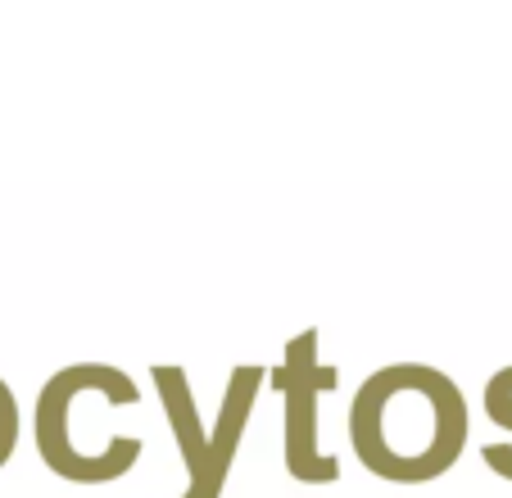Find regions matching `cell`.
<instances>
[{"mask_svg":"<svg viewBox=\"0 0 512 498\" xmlns=\"http://www.w3.org/2000/svg\"><path fill=\"white\" fill-rule=\"evenodd\" d=\"M349 440L372 476L422 485L467 449V399L440 367L390 363L358 385Z\"/></svg>","mask_w":512,"mask_h":498,"instance_id":"6da1fadb","label":"cell"},{"mask_svg":"<svg viewBox=\"0 0 512 498\" xmlns=\"http://www.w3.org/2000/svg\"><path fill=\"white\" fill-rule=\"evenodd\" d=\"M14 444H19V408H14V390L0 381V467L10 462Z\"/></svg>","mask_w":512,"mask_h":498,"instance_id":"5b68a950","label":"cell"},{"mask_svg":"<svg viewBox=\"0 0 512 498\" xmlns=\"http://www.w3.org/2000/svg\"><path fill=\"white\" fill-rule=\"evenodd\" d=\"M485 412H490V422L499 431H512V367L490 376V385H485Z\"/></svg>","mask_w":512,"mask_h":498,"instance_id":"277c9868","label":"cell"},{"mask_svg":"<svg viewBox=\"0 0 512 498\" xmlns=\"http://www.w3.org/2000/svg\"><path fill=\"white\" fill-rule=\"evenodd\" d=\"M259 381H263L259 367H250V363L236 367L232 381H227L223 408H218L213 426L204 431L186 372L182 367H155L159 399H164L168 426H173L177 449H182V462H186V489L177 498H223L227 471H232L241 435H245V426H250L254 399H259Z\"/></svg>","mask_w":512,"mask_h":498,"instance_id":"7a4b0ae2","label":"cell"},{"mask_svg":"<svg viewBox=\"0 0 512 498\" xmlns=\"http://www.w3.org/2000/svg\"><path fill=\"white\" fill-rule=\"evenodd\" d=\"M277 390L286 399V467L304 485H327L340 476L336 453L322 444V394L336 390V367L318 358V331L286 345L277 367Z\"/></svg>","mask_w":512,"mask_h":498,"instance_id":"3957f363","label":"cell"}]
</instances>
